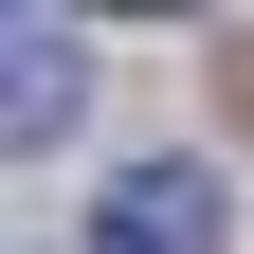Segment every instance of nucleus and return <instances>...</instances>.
<instances>
[{
	"label": "nucleus",
	"instance_id": "1",
	"mask_svg": "<svg viewBox=\"0 0 254 254\" xmlns=\"http://www.w3.org/2000/svg\"><path fill=\"white\" fill-rule=\"evenodd\" d=\"M91 254H236V182H218L200 145H164V164H127L109 200H91Z\"/></svg>",
	"mask_w": 254,
	"mask_h": 254
},
{
	"label": "nucleus",
	"instance_id": "2",
	"mask_svg": "<svg viewBox=\"0 0 254 254\" xmlns=\"http://www.w3.org/2000/svg\"><path fill=\"white\" fill-rule=\"evenodd\" d=\"M91 109V37L73 18H0V145H55Z\"/></svg>",
	"mask_w": 254,
	"mask_h": 254
}]
</instances>
